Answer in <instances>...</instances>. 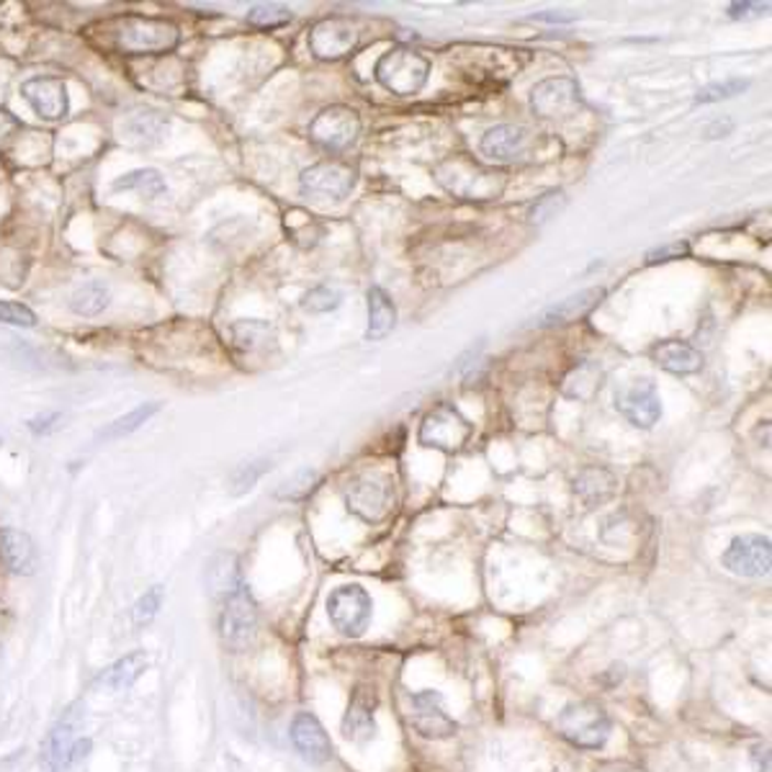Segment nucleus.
Returning a JSON list of instances; mask_svg holds the SVG:
<instances>
[{
    "mask_svg": "<svg viewBox=\"0 0 772 772\" xmlns=\"http://www.w3.org/2000/svg\"><path fill=\"white\" fill-rule=\"evenodd\" d=\"M438 186L451 197L467 201H492L505 191V174L486 168L469 155H451L433 170Z\"/></svg>",
    "mask_w": 772,
    "mask_h": 772,
    "instance_id": "f257e3e1",
    "label": "nucleus"
},
{
    "mask_svg": "<svg viewBox=\"0 0 772 772\" xmlns=\"http://www.w3.org/2000/svg\"><path fill=\"white\" fill-rule=\"evenodd\" d=\"M82 711L86 708L80 703H72L70 708H65L63 716L49 729L47 739H44L42 762L49 772H70L82 757L91 754V739L78 737L82 718H86Z\"/></svg>",
    "mask_w": 772,
    "mask_h": 772,
    "instance_id": "f03ea898",
    "label": "nucleus"
},
{
    "mask_svg": "<svg viewBox=\"0 0 772 772\" xmlns=\"http://www.w3.org/2000/svg\"><path fill=\"white\" fill-rule=\"evenodd\" d=\"M111 36H114V47L122 55H168L181 40L170 21L147 16L119 19L111 29Z\"/></svg>",
    "mask_w": 772,
    "mask_h": 772,
    "instance_id": "7ed1b4c3",
    "label": "nucleus"
},
{
    "mask_svg": "<svg viewBox=\"0 0 772 772\" xmlns=\"http://www.w3.org/2000/svg\"><path fill=\"white\" fill-rule=\"evenodd\" d=\"M373 78L389 93L415 96L423 91L427 78H430V63L415 49L394 47L379 57L377 67H373Z\"/></svg>",
    "mask_w": 772,
    "mask_h": 772,
    "instance_id": "20e7f679",
    "label": "nucleus"
},
{
    "mask_svg": "<svg viewBox=\"0 0 772 772\" xmlns=\"http://www.w3.org/2000/svg\"><path fill=\"white\" fill-rule=\"evenodd\" d=\"M557 731L577 749H603L611 739L613 724L608 714L595 703L577 701L557 716Z\"/></svg>",
    "mask_w": 772,
    "mask_h": 772,
    "instance_id": "39448f33",
    "label": "nucleus"
},
{
    "mask_svg": "<svg viewBox=\"0 0 772 772\" xmlns=\"http://www.w3.org/2000/svg\"><path fill=\"white\" fill-rule=\"evenodd\" d=\"M373 600L361 584H340L327 595V618L346 639H361L369 631Z\"/></svg>",
    "mask_w": 772,
    "mask_h": 772,
    "instance_id": "423d86ee",
    "label": "nucleus"
},
{
    "mask_svg": "<svg viewBox=\"0 0 772 772\" xmlns=\"http://www.w3.org/2000/svg\"><path fill=\"white\" fill-rule=\"evenodd\" d=\"M258 605L250 595V590L239 588L230 597L222 600L220 613V639L230 651L250 649L258 639Z\"/></svg>",
    "mask_w": 772,
    "mask_h": 772,
    "instance_id": "0eeeda50",
    "label": "nucleus"
},
{
    "mask_svg": "<svg viewBox=\"0 0 772 772\" xmlns=\"http://www.w3.org/2000/svg\"><path fill=\"white\" fill-rule=\"evenodd\" d=\"M474 436V425L461 415L454 404H438L423 417L419 425V444L444 454H456Z\"/></svg>",
    "mask_w": 772,
    "mask_h": 772,
    "instance_id": "6e6552de",
    "label": "nucleus"
},
{
    "mask_svg": "<svg viewBox=\"0 0 772 772\" xmlns=\"http://www.w3.org/2000/svg\"><path fill=\"white\" fill-rule=\"evenodd\" d=\"M394 505V494H392V482L389 477L381 474H361L356 479H350L346 486V507L348 513H354L358 521L369 523H381L392 513Z\"/></svg>",
    "mask_w": 772,
    "mask_h": 772,
    "instance_id": "1a4fd4ad",
    "label": "nucleus"
},
{
    "mask_svg": "<svg viewBox=\"0 0 772 772\" xmlns=\"http://www.w3.org/2000/svg\"><path fill=\"white\" fill-rule=\"evenodd\" d=\"M721 567L734 577L762 580V577L770 574L772 567L770 538L762 534H745L731 538V544L721 553Z\"/></svg>",
    "mask_w": 772,
    "mask_h": 772,
    "instance_id": "9d476101",
    "label": "nucleus"
},
{
    "mask_svg": "<svg viewBox=\"0 0 772 772\" xmlns=\"http://www.w3.org/2000/svg\"><path fill=\"white\" fill-rule=\"evenodd\" d=\"M356 181L358 174L350 165L325 160L304 170L299 178V189L306 199L314 201H343L356 189Z\"/></svg>",
    "mask_w": 772,
    "mask_h": 772,
    "instance_id": "9b49d317",
    "label": "nucleus"
},
{
    "mask_svg": "<svg viewBox=\"0 0 772 772\" xmlns=\"http://www.w3.org/2000/svg\"><path fill=\"white\" fill-rule=\"evenodd\" d=\"M361 134V116L350 107H329L310 124V137L329 153H346Z\"/></svg>",
    "mask_w": 772,
    "mask_h": 772,
    "instance_id": "f8f14e48",
    "label": "nucleus"
},
{
    "mask_svg": "<svg viewBox=\"0 0 772 772\" xmlns=\"http://www.w3.org/2000/svg\"><path fill=\"white\" fill-rule=\"evenodd\" d=\"M410 724L419 737L440 741L459 731V721L448 714L444 695L438 691H417L410 695Z\"/></svg>",
    "mask_w": 772,
    "mask_h": 772,
    "instance_id": "ddd939ff",
    "label": "nucleus"
},
{
    "mask_svg": "<svg viewBox=\"0 0 772 772\" xmlns=\"http://www.w3.org/2000/svg\"><path fill=\"white\" fill-rule=\"evenodd\" d=\"M306 44H310V52L317 59L335 63V59H343L356 49L358 29L354 21L346 16L322 19L312 26L310 36H306Z\"/></svg>",
    "mask_w": 772,
    "mask_h": 772,
    "instance_id": "4468645a",
    "label": "nucleus"
},
{
    "mask_svg": "<svg viewBox=\"0 0 772 772\" xmlns=\"http://www.w3.org/2000/svg\"><path fill=\"white\" fill-rule=\"evenodd\" d=\"M582 107V93L577 80L564 78H546L530 91V109L541 119H569Z\"/></svg>",
    "mask_w": 772,
    "mask_h": 772,
    "instance_id": "2eb2a0df",
    "label": "nucleus"
},
{
    "mask_svg": "<svg viewBox=\"0 0 772 772\" xmlns=\"http://www.w3.org/2000/svg\"><path fill=\"white\" fill-rule=\"evenodd\" d=\"M616 410L624 415L634 427L641 430H651L662 417V402H659V392L654 381L636 379L624 389H618L616 394Z\"/></svg>",
    "mask_w": 772,
    "mask_h": 772,
    "instance_id": "dca6fc26",
    "label": "nucleus"
},
{
    "mask_svg": "<svg viewBox=\"0 0 772 772\" xmlns=\"http://www.w3.org/2000/svg\"><path fill=\"white\" fill-rule=\"evenodd\" d=\"M377 691L369 685H358L343 716V737L354 745H366L377 737Z\"/></svg>",
    "mask_w": 772,
    "mask_h": 772,
    "instance_id": "f3484780",
    "label": "nucleus"
},
{
    "mask_svg": "<svg viewBox=\"0 0 772 772\" xmlns=\"http://www.w3.org/2000/svg\"><path fill=\"white\" fill-rule=\"evenodd\" d=\"M289 739L304 762L325 764L333 757V741H329L325 726L312 714H297L291 718Z\"/></svg>",
    "mask_w": 772,
    "mask_h": 772,
    "instance_id": "a211bd4d",
    "label": "nucleus"
},
{
    "mask_svg": "<svg viewBox=\"0 0 772 772\" xmlns=\"http://www.w3.org/2000/svg\"><path fill=\"white\" fill-rule=\"evenodd\" d=\"M0 567L13 577H32L40 569V551L26 530L0 528Z\"/></svg>",
    "mask_w": 772,
    "mask_h": 772,
    "instance_id": "6ab92c4d",
    "label": "nucleus"
},
{
    "mask_svg": "<svg viewBox=\"0 0 772 772\" xmlns=\"http://www.w3.org/2000/svg\"><path fill=\"white\" fill-rule=\"evenodd\" d=\"M530 145V132L518 124H500L484 132L479 142V153L492 163H515L526 155Z\"/></svg>",
    "mask_w": 772,
    "mask_h": 772,
    "instance_id": "aec40b11",
    "label": "nucleus"
},
{
    "mask_svg": "<svg viewBox=\"0 0 772 772\" xmlns=\"http://www.w3.org/2000/svg\"><path fill=\"white\" fill-rule=\"evenodd\" d=\"M21 96L44 119H63L70 109L67 86L59 78H32L21 86Z\"/></svg>",
    "mask_w": 772,
    "mask_h": 772,
    "instance_id": "412c9836",
    "label": "nucleus"
},
{
    "mask_svg": "<svg viewBox=\"0 0 772 772\" xmlns=\"http://www.w3.org/2000/svg\"><path fill=\"white\" fill-rule=\"evenodd\" d=\"M605 299V289L603 287H592V289H582L577 291V294L561 299L559 304H553L546 310L541 317H538L536 325L538 327H557V325H572V322H580L582 317H588V314L595 310V306Z\"/></svg>",
    "mask_w": 772,
    "mask_h": 772,
    "instance_id": "4be33fe9",
    "label": "nucleus"
},
{
    "mask_svg": "<svg viewBox=\"0 0 772 772\" xmlns=\"http://www.w3.org/2000/svg\"><path fill=\"white\" fill-rule=\"evenodd\" d=\"M572 490L584 507H600L618 494V477L603 467H588L574 477Z\"/></svg>",
    "mask_w": 772,
    "mask_h": 772,
    "instance_id": "5701e85b",
    "label": "nucleus"
},
{
    "mask_svg": "<svg viewBox=\"0 0 772 772\" xmlns=\"http://www.w3.org/2000/svg\"><path fill=\"white\" fill-rule=\"evenodd\" d=\"M659 369L674 373V377H687V373H698L703 369V354L685 340H662L651 348Z\"/></svg>",
    "mask_w": 772,
    "mask_h": 772,
    "instance_id": "b1692460",
    "label": "nucleus"
},
{
    "mask_svg": "<svg viewBox=\"0 0 772 772\" xmlns=\"http://www.w3.org/2000/svg\"><path fill=\"white\" fill-rule=\"evenodd\" d=\"M245 588L243 569H239V559L232 551L216 553L206 561V590L212 597H230L232 592Z\"/></svg>",
    "mask_w": 772,
    "mask_h": 772,
    "instance_id": "393cba45",
    "label": "nucleus"
},
{
    "mask_svg": "<svg viewBox=\"0 0 772 772\" xmlns=\"http://www.w3.org/2000/svg\"><path fill=\"white\" fill-rule=\"evenodd\" d=\"M396 327V306L392 297L381 287L369 289V327H366V340L379 343Z\"/></svg>",
    "mask_w": 772,
    "mask_h": 772,
    "instance_id": "a878e982",
    "label": "nucleus"
},
{
    "mask_svg": "<svg viewBox=\"0 0 772 772\" xmlns=\"http://www.w3.org/2000/svg\"><path fill=\"white\" fill-rule=\"evenodd\" d=\"M603 379L605 373L595 361H584L567 373L564 384H561V392H564V396H569V400L590 402L595 400L600 389H603Z\"/></svg>",
    "mask_w": 772,
    "mask_h": 772,
    "instance_id": "bb28decb",
    "label": "nucleus"
},
{
    "mask_svg": "<svg viewBox=\"0 0 772 772\" xmlns=\"http://www.w3.org/2000/svg\"><path fill=\"white\" fill-rule=\"evenodd\" d=\"M145 670H147L145 651H132V654L116 659V662L101 674V685L111 693L130 691L134 682H137L142 674H145Z\"/></svg>",
    "mask_w": 772,
    "mask_h": 772,
    "instance_id": "cd10ccee",
    "label": "nucleus"
},
{
    "mask_svg": "<svg viewBox=\"0 0 772 772\" xmlns=\"http://www.w3.org/2000/svg\"><path fill=\"white\" fill-rule=\"evenodd\" d=\"M232 335H235V343L247 354H258V350H268V346H273L276 335L273 327L268 322L260 320H239L232 325Z\"/></svg>",
    "mask_w": 772,
    "mask_h": 772,
    "instance_id": "c85d7f7f",
    "label": "nucleus"
},
{
    "mask_svg": "<svg viewBox=\"0 0 772 772\" xmlns=\"http://www.w3.org/2000/svg\"><path fill=\"white\" fill-rule=\"evenodd\" d=\"M157 412H160V404H157V402L142 404V407L132 410L130 415L116 417L114 423H109L107 427H103V430H99V440H116V438L132 436L134 430H139V427L145 425L149 417L157 415Z\"/></svg>",
    "mask_w": 772,
    "mask_h": 772,
    "instance_id": "c756f323",
    "label": "nucleus"
},
{
    "mask_svg": "<svg viewBox=\"0 0 772 772\" xmlns=\"http://www.w3.org/2000/svg\"><path fill=\"white\" fill-rule=\"evenodd\" d=\"M107 306H109V289L99 281L80 287L70 299V310L75 314H80V317H96V314H101Z\"/></svg>",
    "mask_w": 772,
    "mask_h": 772,
    "instance_id": "7c9ffc66",
    "label": "nucleus"
},
{
    "mask_svg": "<svg viewBox=\"0 0 772 772\" xmlns=\"http://www.w3.org/2000/svg\"><path fill=\"white\" fill-rule=\"evenodd\" d=\"M114 189L116 191H142L145 197L155 199V197H160V193H165V181H163V176L157 174V170L145 168V170H132V174L116 178Z\"/></svg>",
    "mask_w": 772,
    "mask_h": 772,
    "instance_id": "2f4dec72",
    "label": "nucleus"
},
{
    "mask_svg": "<svg viewBox=\"0 0 772 772\" xmlns=\"http://www.w3.org/2000/svg\"><path fill=\"white\" fill-rule=\"evenodd\" d=\"M266 471H271V461H268V459L239 463V467L232 471V477H230V494H232V497H243L245 492H250L253 486L258 484V479L266 474Z\"/></svg>",
    "mask_w": 772,
    "mask_h": 772,
    "instance_id": "473e14b6",
    "label": "nucleus"
},
{
    "mask_svg": "<svg viewBox=\"0 0 772 772\" xmlns=\"http://www.w3.org/2000/svg\"><path fill=\"white\" fill-rule=\"evenodd\" d=\"M163 603H165V588L163 584H153L145 595H139L137 603H134V608H132V620H134V626L137 628H145L153 624V620L157 618V613H160L163 608Z\"/></svg>",
    "mask_w": 772,
    "mask_h": 772,
    "instance_id": "72a5a7b5",
    "label": "nucleus"
},
{
    "mask_svg": "<svg viewBox=\"0 0 772 772\" xmlns=\"http://www.w3.org/2000/svg\"><path fill=\"white\" fill-rule=\"evenodd\" d=\"M749 86H752V80H747V78H731V80H724V82H711V86L701 88V91L695 93V103L701 107V103H716V101L734 99V96L745 93Z\"/></svg>",
    "mask_w": 772,
    "mask_h": 772,
    "instance_id": "f704fd0d",
    "label": "nucleus"
},
{
    "mask_svg": "<svg viewBox=\"0 0 772 772\" xmlns=\"http://www.w3.org/2000/svg\"><path fill=\"white\" fill-rule=\"evenodd\" d=\"M291 21V11L279 3H260L247 13V24L255 29H276Z\"/></svg>",
    "mask_w": 772,
    "mask_h": 772,
    "instance_id": "c9c22d12",
    "label": "nucleus"
},
{
    "mask_svg": "<svg viewBox=\"0 0 772 772\" xmlns=\"http://www.w3.org/2000/svg\"><path fill=\"white\" fill-rule=\"evenodd\" d=\"M567 206V193L564 191H549L544 193L541 199H536V204L530 206L528 222L536 224V227H544L546 222H551L561 209Z\"/></svg>",
    "mask_w": 772,
    "mask_h": 772,
    "instance_id": "e433bc0d",
    "label": "nucleus"
},
{
    "mask_svg": "<svg viewBox=\"0 0 772 772\" xmlns=\"http://www.w3.org/2000/svg\"><path fill=\"white\" fill-rule=\"evenodd\" d=\"M317 482H320L317 471L302 469V471H297V474L291 479H287V482L279 486V492L276 494H279L281 500H302L314 490V486H317Z\"/></svg>",
    "mask_w": 772,
    "mask_h": 772,
    "instance_id": "4c0bfd02",
    "label": "nucleus"
},
{
    "mask_svg": "<svg viewBox=\"0 0 772 772\" xmlns=\"http://www.w3.org/2000/svg\"><path fill=\"white\" fill-rule=\"evenodd\" d=\"M340 302H343L340 291H335V289H329V287H317V289L306 291L304 299H302V306H304L306 312L327 314V312L337 310V306H340Z\"/></svg>",
    "mask_w": 772,
    "mask_h": 772,
    "instance_id": "58836bf2",
    "label": "nucleus"
},
{
    "mask_svg": "<svg viewBox=\"0 0 772 772\" xmlns=\"http://www.w3.org/2000/svg\"><path fill=\"white\" fill-rule=\"evenodd\" d=\"M0 325H13V327H34L36 325V314L24 304H13V302H0Z\"/></svg>",
    "mask_w": 772,
    "mask_h": 772,
    "instance_id": "ea45409f",
    "label": "nucleus"
},
{
    "mask_svg": "<svg viewBox=\"0 0 772 772\" xmlns=\"http://www.w3.org/2000/svg\"><path fill=\"white\" fill-rule=\"evenodd\" d=\"M768 11H770V3H749V0H745V3H731L726 13H729V19L734 21H747V19L762 16V13Z\"/></svg>",
    "mask_w": 772,
    "mask_h": 772,
    "instance_id": "a19ab883",
    "label": "nucleus"
},
{
    "mask_svg": "<svg viewBox=\"0 0 772 772\" xmlns=\"http://www.w3.org/2000/svg\"><path fill=\"white\" fill-rule=\"evenodd\" d=\"M687 250H691L687 243L662 245L647 255V264H667V260H674V258H682V255H687Z\"/></svg>",
    "mask_w": 772,
    "mask_h": 772,
    "instance_id": "79ce46f5",
    "label": "nucleus"
},
{
    "mask_svg": "<svg viewBox=\"0 0 772 772\" xmlns=\"http://www.w3.org/2000/svg\"><path fill=\"white\" fill-rule=\"evenodd\" d=\"M482 350H484V340H479V343H477V348L471 346V348L467 350V354H463V356L459 358V361H456L451 373H463L467 369H471V363H477V358L482 356Z\"/></svg>",
    "mask_w": 772,
    "mask_h": 772,
    "instance_id": "37998d69",
    "label": "nucleus"
},
{
    "mask_svg": "<svg viewBox=\"0 0 772 772\" xmlns=\"http://www.w3.org/2000/svg\"><path fill=\"white\" fill-rule=\"evenodd\" d=\"M530 21H546V24H572L574 16H569V13L549 11V13H534Z\"/></svg>",
    "mask_w": 772,
    "mask_h": 772,
    "instance_id": "c03bdc74",
    "label": "nucleus"
},
{
    "mask_svg": "<svg viewBox=\"0 0 772 772\" xmlns=\"http://www.w3.org/2000/svg\"><path fill=\"white\" fill-rule=\"evenodd\" d=\"M752 762H754V772H770V752L768 747H757L752 752Z\"/></svg>",
    "mask_w": 772,
    "mask_h": 772,
    "instance_id": "a18cd8bd",
    "label": "nucleus"
},
{
    "mask_svg": "<svg viewBox=\"0 0 772 772\" xmlns=\"http://www.w3.org/2000/svg\"><path fill=\"white\" fill-rule=\"evenodd\" d=\"M55 419H59L57 412H55V415H47V417H36V419H32V423H29V427H32L34 433H47L49 427H52V423H55Z\"/></svg>",
    "mask_w": 772,
    "mask_h": 772,
    "instance_id": "49530a36",
    "label": "nucleus"
},
{
    "mask_svg": "<svg viewBox=\"0 0 772 772\" xmlns=\"http://www.w3.org/2000/svg\"><path fill=\"white\" fill-rule=\"evenodd\" d=\"M0 654H3V647H0Z\"/></svg>",
    "mask_w": 772,
    "mask_h": 772,
    "instance_id": "de8ad7c7",
    "label": "nucleus"
}]
</instances>
